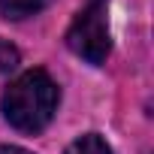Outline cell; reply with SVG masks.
<instances>
[{
	"instance_id": "cell-2",
	"label": "cell",
	"mask_w": 154,
	"mask_h": 154,
	"mask_svg": "<svg viewBox=\"0 0 154 154\" xmlns=\"http://www.w3.org/2000/svg\"><path fill=\"white\" fill-rule=\"evenodd\" d=\"M66 48L88 60L91 66L106 63L112 51L109 36V0H85V6L75 12L69 30H66Z\"/></svg>"
},
{
	"instance_id": "cell-5",
	"label": "cell",
	"mask_w": 154,
	"mask_h": 154,
	"mask_svg": "<svg viewBox=\"0 0 154 154\" xmlns=\"http://www.w3.org/2000/svg\"><path fill=\"white\" fill-rule=\"evenodd\" d=\"M18 63H21V54H18V48H15L12 42H6V39H0V75L12 72Z\"/></svg>"
},
{
	"instance_id": "cell-3",
	"label": "cell",
	"mask_w": 154,
	"mask_h": 154,
	"mask_svg": "<svg viewBox=\"0 0 154 154\" xmlns=\"http://www.w3.org/2000/svg\"><path fill=\"white\" fill-rule=\"evenodd\" d=\"M48 0H0V12L9 21H21V18H30L36 12H42V6Z\"/></svg>"
},
{
	"instance_id": "cell-1",
	"label": "cell",
	"mask_w": 154,
	"mask_h": 154,
	"mask_svg": "<svg viewBox=\"0 0 154 154\" xmlns=\"http://www.w3.org/2000/svg\"><path fill=\"white\" fill-rule=\"evenodd\" d=\"M60 103V91L45 69H24L3 91V118L21 133H39L48 127Z\"/></svg>"
},
{
	"instance_id": "cell-6",
	"label": "cell",
	"mask_w": 154,
	"mask_h": 154,
	"mask_svg": "<svg viewBox=\"0 0 154 154\" xmlns=\"http://www.w3.org/2000/svg\"><path fill=\"white\" fill-rule=\"evenodd\" d=\"M0 154H33V151L18 148V145H0Z\"/></svg>"
},
{
	"instance_id": "cell-4",
	"label": "cell",
	"mask_w": 154,
	"mask_h": 154,
	"mask_svg": "<svg viewBox=\"0 0 154 154\" xmlns=\"http://www.w3.org/2000/svg\"><path fill=\"white\" fill-rule=\"evenodd\" d=\"M63 154H115V151H112V145L100 133H85L79 139H72Z\"/></svg>"
}]
</instances>
